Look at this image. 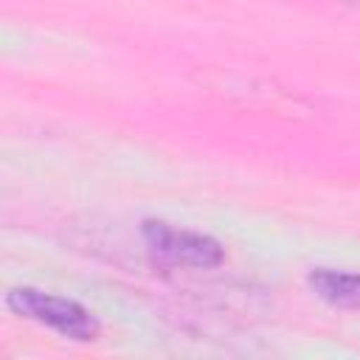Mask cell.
Returning <instances> with one entry per match:
<instances>
[{
	"mask_svg": "<svg viewBox=\"0 0 360 360\" xmlns=\"http://www.w3.org/2000/svg\"><path fill=\"white\" fill-rule=\"evenodd\" d=\"M309 290L340 309H360V273L352 270H332V267H315L307 276Z\"/></svg>",
	"mask_w": 360,
	"mask_h": 360,
	"instance_id": "cell-3",
	"label": "cell"
},
{
	"mask_svg": "<svg viewBox=\"0 0 360 360\" xmlns=\"http://www.w3.org/2000/svg\"><path fill=\"white\" fill-rule=\"evenodd\" d=\"M6 307L14 315L28 318L39 326H48V329H53L56 335H62L68 340L87 343V340L98 338L96 315L73 298L53 295V292H45V290H34V287H14L6 295Z\"/></svg>",
	"mask_w": 360,
	"mask_h": 360,
	"instance_id": "cell-1",
	"label": "cell"
},
{
	"mask_svg": "<svg viewBox=\"0 0 360 360\" xmlns=\"http://www.w3.org/2000/svg\"><path fill=\"white\" fill-rule=\"evenodd\" d=\"M141 239L158 262L174 264V267L208 270V267L222 264V259H225V248L214 236L188 231V228H177L163 219H143Z\"/></svg>",
	"mask_w": 360,
	"mask_h": 360,
	"instance_id": "cell-2",
	"label": "cell"
},
{
	"mask_svg": "<svg viewBox=\"0 0 360 360\" xmlns=\"http://www.w3.org/2000/svg\"><path fill=\"white\" fill-rule=\"evenodd\" d=\"M343 3H352V0H343Z\"/></svg>",
	"mask_w": 360,
	"mask_h": 360,
	"instance_id": "cell-4",
	"label": "cell"
}]
</instances>
